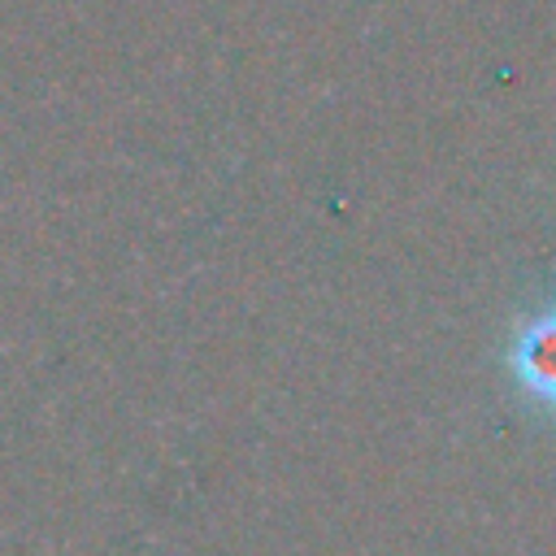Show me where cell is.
<instances>
[{"instance_id":"obj_1","label":"cell","mask_w":556,"mask_h":556,"mask_svg":"<svg viewBox=\"0 0 556 556\" xmlns=\"http://www.w3.org/2000/svg\"><path fill=\"white\" fill-rule=\"evenodd\" d=\"M508 369L526 395L556 408V308L530 317L517 330V339L508 348Z\"/></svg>"}]
</instances>
